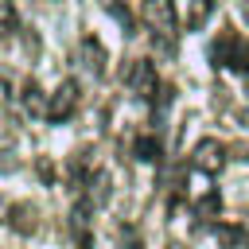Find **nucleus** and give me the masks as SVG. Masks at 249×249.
Segmentation results:
<instances>
[{
    "label": "nucleus",
    "mask_w": 249,
    "mask_h": 249,
    "mask_svg": "<svg viewBox=\"0 0 249 249\" xmlns=\"http://www.w3.org/2000/svg\"><path fill=\"white\" fill-rule=\"evenodd\" d=\"M210 62L218 70H233V74H249V39L233 27L218 31V39L210 43Z\"/></svg>",
    "instance_id": "nucleus-1"
},
{
    "label": "nucleus",
    "mask_w": 249,
    "mask_h": 249,
    "mask_svg": "<svg viewBox=\"0 0 249 249\" xmlns=\"http://www.w3.org/2000/svg\"><path fill=\"white\" fill-rule=\"evenodd\" d=\"M140 19L156 31V39H160L163 47H171V43H175V35H179L175 0H144V4H140Z\"/></svg>",
    "instance_id": "nucleus-2"
},
{
    "label": "nucleus",
    "mask_w": 249,
    "mask_h": 249,
    "mask_svg": "<svg viewBox=\"0 0 249 249\" xmlns=\"http://www.w3.org/2000/svg\"><path fill=\"white\" fill-rule=\"evenodd\" d=\"M124 82H128V89L136 93V97H144V101H156L163 89H160V78H156V66L148 62V58H136V62H128V70H124Z\"/></svg>",
    "instance_id": "nucleus-3"
},
{
    "label": "nucleus",
    "mask_w": 249,
    "mask_h": 249,
    "mask_svg": "<svg viewBox=\"0 0 249 249\" xmlns=\"http://www.w3.org/2000/svg\"><path fill=\"white\" fill-rule=\"evenodd\" d=\"M78 93H82V89H78V82H70V78H66V82L47 97V121H51V124L70 121V117H74V109H78Z\"/></svg>",
    "instance_id": "nucleus-4"
},
{
    "label": "nucleus",
    "mask_w": 249,
    "mask_h": 249,
    "mask_svg": "<svg viewBox=\"0 0 249 249\" xmlns=\"http://www.w3.org/2000/svg\"><path fill=\"white\" fill-rule=\"evenodd\" d=\"M191 163H195V171H202V175H218V171L226 167V144L214 140V136L198 140L195 152H191Z\"/></svg>",
    "instance_id": "nucleus-5"
},
{
    "label": "nucleus",
    "mask_w": 249,
    "mask_h": 249,
    "mask_svg": "<svg viewBox=\"0 0 249 249\" xmlns=\"http://www.w3.org/2000/svg\"><path fill=\"white\" fill-rule=\"evenodd\" d=\"M78 58L86 62V70H89L93 78H101V74H105V47H101L93 35H86V39L78 43Z\"/></svg>",
    "instance_id": "nucleus-6"
},
{
    "label": "nucleus",
    "mask_w": 249,
    "mask_h": 249,
    "mask_svg": "<svg viewBox=\"0 0 249 249\" xmlns=\"http://www.w3.org/2000/svg\"><path fill=\"white\" fill-rule=\"evenodd\" d=\"M19 101H23V109H27L31 117H47V97H43V89H39L35 82H23Z\"/></svg>",
    "instance_id": "nucleus-7"
},
{
    "label": "nucleus",
    "mask_w": 249,
    "mask_h": 249,
    "mask_svg": "<svg viewBox=\"0 0 249 249\" xmlns=\"http://www.w3.org/2000/svg\"><path fill=\"white\" fill-rule=\"evenodd\" d=\"M132 152H136V160H144V163H156V160H160V140H156V136H136Z\"/></svg>",
    "instance_id": "nucleus-8"
},
{
    "label": "nucleus",
    "mask_w": 249,
    "mask_h": 249,
    "mask_svg": "<svg viewBox=\"0 0 249 249\" xmlns=\"http://www.w3.org/2000/svg\"><path fill=\"white\" fill-rule=\"evenodd\" d=\"M12 226H19L23 233H31L35 230V206H27V202L12 206Z\"/></svg>",
    "instance_id": "nucleus-9"
},
{
    "label": "nucleus",
    "mask_w": 249,
    "mask_h": 249,
    "mask_svg": "<svg viewBox=\"0 0 249 249\" xmlns=\"http://www.w3.org/2000/svg\"><path fill=\"white\" fill-rule=\"evenodd\" d=\"M19 27V16H16V4L12 0H0V39L4 35H12Z\"/></svg>",
    "instance_id": "nucleus-10"
},
{
    "label": "nucleus",
    "mask_w": 249,
    "mask_h": 249,
    "mask_svg": "<svg viewBox=\"0 0 249 249\" xmlns=\"http://www.w3.org/2000/svg\"><path fill=\"white\" fill-rule=\"evenodd\" d=\"M195 210H198V218H214V214H218V195H214V191H206V198H198V202H195Z\"/></svg>",
    "instance_id": "nucleus-11"
},
{
    "label": "nucleus",
    "mask_w": 249,
    "mask_h": 249,
    "mask_svg": "<svg viewBox=\"0 0 249 249\" xmlns=\"http://www.w3.org/2000/svg\"><path fill=\"white\" fill-rule=\"evenodd\" d=\"M206 16H210V0H195V12H191V27H198Z\"/></svg>",
    "instance_id": "nucleus-12"
},
{
    "label": "nucleus",
    "mask_w": 249,
    "mask_h": 249,
    "mask_svg": "<svg viewBox=\"0 0 249 249\" xmlns=\"http://www.w3.org/2000/svg\"><path fill=\"white\" fill-rule=\"evenodd\" d=\"M218 237H222V245H233V241L241 237V230H237V226H222V230H218Z\"/></svg>",
    "instance_id": "nucleus-13"
},
{
    "label": "nucleus",
    "mask_w": 249,
    "mask_h": 249,
    "mask_svg": "<svg viewBox=\"0 0 249 249\" xmlns=\"http://www.w3.org/2000/svg\"><path fill=\"white\" fill-rule=\"evenodd\" d=\"M113 16H117V19L124 23V27H132V16H128V8H124L121 0H113Z\"/></svg>",
    "instance_id": "nucleus-14"
},
{
    "label": "nucleus",
    "mask_w": 249,
    "mask_h": 249,
    "mask_svg": "<svg viewBox=\"0 0 249 249\" xmlns=\"http://www.w3.org/2000/svg\"><path fill=\"white\" fill-rule=\"evenodd\" d=\"M8 101H12V86H8V82H4V78H0V109H4V105H8Z\"/></svg>",
    "instance_id": "nucleus-15"
},
{
    "label": "nucleus",
    "mask_w": 249,
    "mask_h": 249,
    "mask_svg": "<svg viewBox=\"0 0 249 249\" xmlns=\"http://www.w3.org/2000/svg\"><path fill=\"white\" fill-rule=\"evenodd\" d=\"M39 175H43V179H54V171H51V163H47V160H39Z\"/></svg>",
    "instance_id": "nucleus-16"
}]
</instances>
